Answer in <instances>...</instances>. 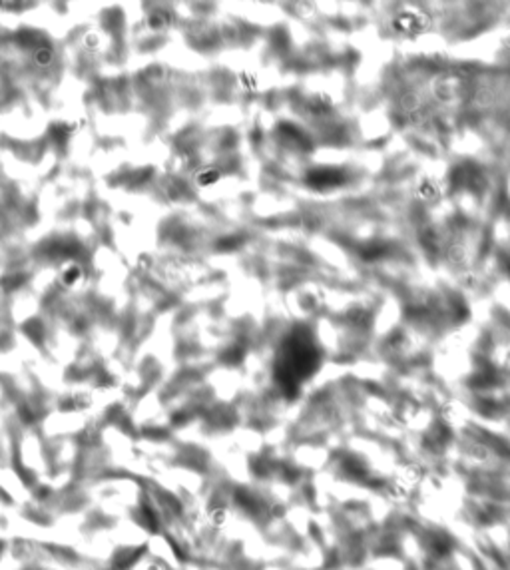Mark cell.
<instances>
[{"mask_svg": "<svg viewBox=\"0 0 510 570\" xmlns=\"http://www.w3.org/2000/svg\"><path fill=\"white\" fill-rule=\"evenodd\" d=\"M341 180V173H337L335 170H319L311 175V182L315 186H335Z\"/></svg>", "mask_w": 510, "mask_h": 570, "instance_id": "obj_1", "label": "cell"}]
</instances>
